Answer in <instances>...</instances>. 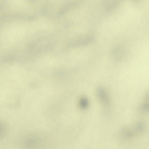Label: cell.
Masks as SVG:
<instances>
[{
    "label": "cell",
    "instance_id": "obj_1",
    "mask_svg": "<svg viewBox=\"0 0 149 149\" xmlns=\"http://www.w3.org/2000/svg\"><path fill=\"white\" fill-rule=\"evenodd\" d=\"M37 144V141L34 139L27 140L24 145V149H35Z\"/></svg>",
    "mask_w": 149,
    "mask_h": 149
},
{
    "label": "cell",
    "instance_id": "obj_2",
    "mask_svg": "<svg viewBox=\"0 0 149 149\" xmlns=\"http://www.w3.org/2000/svg\"><path fill=\"white\" fill-rule=\"evenodd\" d=\"M93 38L92 37H88L83 40L79 41L76 42H74L71 44L73 47L85 45L92 42Z\"/></svg>",
    "mask_w": 149,
    "mask_h": 149
},
{
    "label": "cell",
    "instance_id": "obj_3",
    "mask_svg": "<svg viewBox=\"0 0 149 149\" xmlns=\"http://www.w3.org/2000/svg\"><path fill=\"white\" fill-rule=\"evenodd\" d=\"M99 93L100 97L104 103H107L108 101V99L105 92L103 91V89H101L99 90Z\"/></svg>",
    "mask_w": 149,
    "mask_h": 149
},
{
    "label": "cell",
    "instance_id": "obj_4",
    "mask_svg": "<svg viewBox=\"0 0 149 149\" xmlns=\"http://www.w3.org/2000/svg\"><path fill=\"white\" fill-rule=\"evenodd\" d=\"M81 106L82 108H85L87 105V102L86 100L83 99L81 101Z\"/></svg>",
    "mask_w": 149,
    "mask_h": 149
}]
</instances>
